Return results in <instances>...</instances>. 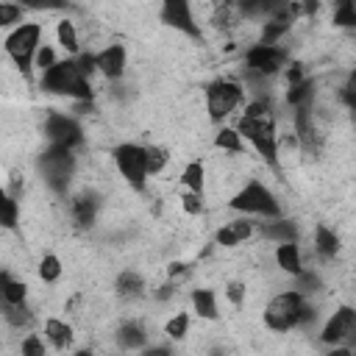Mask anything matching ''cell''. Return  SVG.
<instances>
[{"label": "cell", "mask_w": 356, "mask_h": 356, "mask_svg": "<svg viewBox=\"0 0 356 356\" xmlns=\"http://www.w3.org/2000/svg\"><path fill=\"white\" fill-rule=\"evenodd\" d=\"M206 356H225V353H217V350H214V353H206Z\"/></svg>", "instance_id": "obj_40"}, {"label": "cell", "mask_w": 356, "mask_h": 356, "mask_svg": "<svg viewBox=\"0 0 356 356\" xmlns=\"http://www.w3.org/2000/svg\"><path fill=\"white\" fill-rule=\"evenodd\" d=\"M44 339H47L50 348L67 350V348H72V342H75V331H72V325H70L67 320H61V317H47V320H44Z\"/></svg>", "instance_id": "obj_18"}, {"label": "cell", "mask_w": 356, "mask_h": 356, "mask_svg": "<svg viewBox=\"0 0 356 356\" xmlns=\"http://www.w3.org/2000/svg\"><path fill=\"white\" fill-rule=\"evenodd\" d=\"M245 100V86L234 78H217L206 86V114L211 122H222L231 117Z\"/></svg>", "instance_id": "obj_6"}, {"label": "cell", "mask_w": 356, "mask_h": 356, "mask_svg": "<svg viewBox=\"0 0 356 356\" xmlns=\"http://www.w3.org/2000/svg\"><path fill=\"white\" fill-rule=\"evenodd\" d=\"M253 231H256L253 220H248V217H234V220H228V222H222V225L217 228L214 245H220V248H239V245H245V242L253 236Z\"/></svg>", "instance_id": "obj_14"}, {"label": "cell", "mask_w": 356, "mask_h": 356, "mask_svg": "<svg viewBox=\"0 0 356 356\" xmlns=\"http://www.w3.org/2000/svg\"><path fill=\"white\" fill-rule=\"evenodd\" d=\"M36 273H39V278H42L44 284H56V281L64 275V261H61L56 253H44V256L39 259Z\"/></svg>", "instance_id": "obj_28"}, {"label": "cell", "mask_w": 356, "mask_h": 356, "mask_svg": "<svg viewBox=\"0 0 356 356\" xmlns=\"http://www.w3.org/2000/svg\"><path fill=\"white\" fill-rule=\"evenodd\" d=\"M70 217H72V222L78 225V228H89V225H95L97 222V200H95V195H78V197H72V203H70Z\"/></svg>", "instance_id": "obj_20"}, {"label": "cell", "mask_w": 356, "mask_h": 356, "mask_svg": "<svg viewBox=\"0 0 356 356\" xmlns=\"http://www.w3.org/2000/svg\"><path fill=\"white\" fill-rule=\"evenodd\" d=\"M56 61H58L56 47H53V44H39V50H36V56H33V70L42 75V72L50 70Z\"/></svg>", "instance_id": "obj_32"}, {"label": "cell", "mask_w": 356, "mask_h": 356, "mask_svg": "<svg viewBox=\"0 0 356 356\" xmlns=\"http://www.w3.org/2000/svg\"><path fill=\"white\" fill-rule=\"evenodd\" d=\"M114 292L122 298V300H136L145 295V278L136 273V270H122L117 278H114Z\"/></svg>", "instance_id": "obj_23"}, {"label": "cell", "mask_w": 356, "mask_h": 356, "mask_svg": "<svg viewBox=\"0 0 356 356\" xmlns=\"http://www.w3.org/2000/svg\"><path fill=\"white\" fill-rule=\"evenodd\" d=\"M159 19L161 25L189 36V39H203V28L197 25L195 14H192V3L186 0H167L159 6Z\"/></svg>", "instance_id": "obj_11"}, {"label": "cell", "mask_w": 356, "mask_h": 356, "mask_svg": "<svg viewBox=\"0 0 356 356\" xmlns=\"http://www.w3.org/2000/svg\"><path fill=\"white\" fill-rule=\"evenodd\" d=\"M353 328H356V312H353V306H339V309H334L331 314H328V320L323 323V328H320V342L323 345H342V342H348L350 337H353Z\"/></svg>", "instance_id": "obj_12"}, {"label": "cell", "mask_w": 356, "mask_h": 356, "mask_svg": "<svg viewBox=\"0 0 356 356\" xmlns=\"http://www.w3.org/2000/svg\"><path fill=\"white\" fill-rule=\"evenodd\" d=\"M111 161L125 184H131L136 192H145L147 186V170H145V145L136 142H120L111 147Z\"/></svg>", "instance_id": "obj_8"}, {"label": "cell", "mask_w": 356, "mask_h": 356, "mask_svg": "<svg viewBox=\"0 0 356 356\" xmlns=\"http://www.w3.org/2000/svg\"><path fill=\"white\" fill-rule=\"evenodd\" d=\"M245 298H248V284H245V281H228V284H225V300H228L234 309L245 306Z\"/></svg>", "instance_id": "obj_34"}, {"label": "cell", "mask_w": 356, "mask_h": 356, "mask_svg": "<svg viewBox=\"0 0 356 356\" xmlns=\"http://www.w3.org/2000/svg\"><path fill=\"white\" fill-rule=\"evenodd\" d=\"M228 209L239 211V214L267 217V220H281L284 217V209H281L275 192L267 184H261L259 178H250L242 186H236V192L228 197Z\"/></svg>", "instance_id": "obj_2"}, {"label": "cell", "mask_w": 356, "mask_h": 356, "mask_svg": "<svg viewBox=\"0 0 356 356\" xmlns=\"http://www.w3.org/2000/svg\"><path fill=\"white\" fill-rule=\"evenodd\" d=\"M334 28H356V6L350 0H339L331 14Z\"/></svg>", "instance_id": "obj_29"}, {"label": "cell", "mask_w": 356, "mask_h": 356, "mask_svg": "<svg viewBox=\"0 0 356 356\" xmlns=\"http://www.w3.org/2000/svg\"><path fill=\"white\" fill-rule=\"evenodd\" d=\"M147 342V328H145V323H139V320H125V323H120L117 325V331H114V345L120 348V350H139L142 345Z\"/></svg>", "instance_id": "obj_15"}, {"label": "cell", "mask_w": 356, "mask_h": 356, "mask_svg": "<svg viewBox=\"0 0 356 356\" xmlns=\"http://www.w3.org/2000/svg\"><path fill=\"white\" fill-rule=\"evenodd\" d=\"M178 206L184 209V214L197 217V214L203 211V206H206V203H203V195H197V192H186V189H184V192L178 195Z\"/></svg>", "instance_id": "obj_33"}, {"label": "cell", "mask_w": 356, "mask_h": 356, "mask_svg": "<svg viewBox=\"0 0 356 356\" xmlns=\"http://www.w3.org/2000/svg\"><path fill=\"white\" fill-rule=\"evenodd\" d=\"M56 44L64 50V58H75L81 53V31H78L75 19H70V17L56 19Z\"/></svg>", "instance_id": "obj_17"}, {"label": "cell", "mask_w": 356, "mask_h": 356, "mask_svg": "<svg viewBox=\"0 0 356 356\" xmlns=\"http://www.w3.org/2000/svg\"><path fill=\"white\" fill-rule=\"evenodd\" d=\"M273 259H275V267L286 275H300L306 267H303V253H300V245L298 242H281L275 250H273Z\"/></svg>", "instance_id": "obj_16"}, {"label": "cell", "mask_w": 356, "mask_h": 356, "mask_svg": "<svg viewBox=\"0 0 356 356\" xmlns=\"http://www.w3.org/2000/svg\"><path fill=\"white\" fill-rule=\"evenodd\" d=\"M289 50L286 47H270V44H253L245 50V72L256 78H273L286 67Z\"/></svg>", "instance_id": "obj_9"}, {"label": "cell", "mask_w": 356, "mask_h": 356, "mask_svg": "<svg viewBox=\"0 0 356 356\" xmlns=\"http://www.w3.org/2000/svg\"><path fill=\"white\" fill-rule=\"evenodd\" d=\"M214 147H217V150H225V153H231V156H242V153H245V142H242V136L236 134L234 125H222V128L214 134Z\"/></svg>", "instance_id": "obj_26"}, {"label": "cell", "mask_w": 356, "mask_h": 356, "mask_svg": "<svg viewBox=\"0 0 356 356\" xmlns=\"http://www.w3.org/2000/svg\"><path fill=\"white\" fill-rule=\"evenodd\" d=\"M95 70L106 81H120L125 75V70H128V50H125V44L108 42L106 47H100L95 53Z\"/></svg>", "instance_id": "obj_13"}, {"label": "cell", "mask_w": 356, "mask_h": 356, "mask_svg": "<svg viewBox=\"0 0 356 356\" xmlns=\"http://www.w3.org/2000/svg\"><path fill=\"white\" fill-rule=\"evenodd\" d=\"M325 356H353V350H350L348 345H334V348H331Z\"/></svg>", "instance_id": "obj_37"}, {"label": "cell", "mask_w": 356, "mask_h": 356, "mask_svg": "<svg viewBox=\"0 0 356 356\" xmlns=\"http://www.w3.org/2000/svg\"><path fill=\"white\" fill-rule=\"evenodd\" d=\"M19 353L22 356H47V348L42 342L39 334H28L22 342H19Z\"/></svg>", "instance_id": "obj_35"}, {"label": "cell", "mask_w": 356, "mask_h": 356, "mask_svg": "<svg viewBox=\"0 0 356 356\" xmlns=\"http://www.w3.org/2000/svg\"><path fill=\"white\" fill-rule=\"evenodd\" d=\"M25 17V8L17 3H0V28H17Z\"/></svg>", "instance_id": "obj_31"}, {"label": "cell", "mask_w": 356, "mask_h": 356, "mask_svg": "<svg viewBox=\"0 0 356 356\" xmlns=\"http://www.w3.org/2000/svg\"><path fill=\"white\" fill-rule=\"evenodd\" d=\"M189 303H192V312H195L200 320H217V317H220L217 292L209 289V286H197V289H192Z\"/></svg>", "instance_id": "obj_21"}, {"label": "cell", "mask_w": 356, "mask_h": 356, "mask_svg": "<svg viewBox=\"0 0 356 356\" xmlns=\"http://www.w3.org/2000/svg\"><path fill=\"white\" fill-rule=\"evenodd\" d=\"M42 33H44V25L39 19H25L17 28H11L8 36L3 39L6 56L11 58V64L22 75H31L33 72V56H36V50L42 44Z\"/></svg>", "instance_id": "obj_3"}, {"label": "cell", "mask_w": 356, "mask_h": 356, "mask_svg": "<svg viewBox=\"0 0 356 356\" xmlns=\"http://www.w3.org/2000/svg\"><path fill=\"white\" fill-rule=\"evenodd\" d=\"M170 161H172L170 147H164V145H145V170H147V178L161 175Z\"/></svg>", "instance_id": "obj_25"}, {"label": "cell", "mask_w": 356, "mask_h": 356, "mask_svg": "<svg viewBox=\"0 0 356 356\" xmlns=\"http://www.w3.org/2000/svg\"><path fill=\"white\" fill-rule=\"evenodd\" d=\"M75 356H95V350H89V348H81V350H75Z\"/></svg>", "instance_id": "obj_38"}, {"label": "cell", "mask_w": 356, "mask_h": 356, "mask_svg": "<svg viewBox=\"0 0 356 356\" xmlns=\"http://www.w3.org/2000/svg\"><path fill=\"white\" fill-rule=\"evenodd\" d=\"M0 300L6 306H25L28 300V284L19 278H11L6 270L0 273Z\"/></svg>", "instance_id": "obj_24"}, {"label": "cell", "mask_w": 356, "mask_h": 356, "mask_svg": "<svg viewBox=\"0 0 356 356\" xmlns=\"http://www.w3.org/2000/svg\"><path fill=\"white\" fill-rule=\"evenodd\" d=\"M261 234H264L267 239H273L275 245H281V242H298V225L289 222V220H273V222H264Z\"/></svg>", "instance_id": "obj_27"}, {"label": "cell", "mask_w": 356, "mask_h": 356, "mask_svg": "<svg viewBox=\"0 0 356 356\" xmlns=\"http://www.w3.org/2000/svg\"><path fill=\"white\" fill-rule=\"evenodd\" d=\"M139 356H172V353H170V348H164V345H156V348H147V350H142Z\"/></svg>", "instance_id": "obj_36"}, {"label": "cell", "mask_w": 356, "mask_h": 356, "mask_svg": "<svg viewBox=\"0 0 356 356\" xmlns=\"http://www.w3.org/2000/svg\"><path fill=\"white\" fill-rule=\"evenodd\" d=\"M0 136H3V128H0Z\"/></svg>", "instance_id": "obj_41"}, {"label": "cell", "mask_w": 356, "mask_h": 356, "mask_svg": "<svg viewBox=\"0 0 356 356\" xmlns=\"http://www.w3.org/2000/svg\"><path fill=\"white\" fill-rule=\"evenodd\" d=\"M339 250H342V239H339V234L334 231V228H328V225H317L314 228V253L320 256V259H325V261H334L337 256H339Z\"/></svg>", "instance_id": "obj_19"}, {"label": "cell", "mask_w": 356, "mask_h": 356, "mask_svg": "<svg viewBox=\"0 0 356 356\" xmlns=\"http://www.w3.org/2000/svg\"><path fill=\"white\" fill-rule=\"evenodd\" d=\"M39 86L44 95H56V97H70L75 103H89L95 89L92 81L78 70L75 58H58L50 70H44L39 75Z\"/></svg>", "instance_id": "obj_1"}, {"label": "cell", "mask_w": 356, "mask_h": 356, "mask_svg": "<svg viewBox=\"0 0 356 356\" xmlns=\"http://www.w3.org/2000/svg\"><path fill=\"white\" fill-rule=\"evenodd\" d=\"M44 139L56 147H67V150H75L81 142H83V128L78 125V120L72 114H61V111H50L44 117Z\"/></svg>", "instance_id": "obj_10"}, {"label": "cell", "mask_w": 356, "mask_h": 356, "mask_svg": "<svg viewBox=\"0 0 356 356\" xmlns=\"http://www.w3.org/2000/svg\"><path fill=\"white\" fill-rule=\"evenodd\" d=\"M181 186L186 189V192H197V195H206V186H209V170H206V164L200 161V159H195V161H189L184 170H181Z\"/></svg>", "instance_id": "obj_22"}, {"label": "cell", "mask_w": 356, "mask_h": 356, "mask_svg": "<svg viewBox=\"0 0 356 356\" xmlns=\"http://www.w3.org/2000/svg\"><path fill=\"white\" fill-rule=\"evenodd\" d=\"M6 200H8V192H6V186H3V184H0V206H3V203H6Z\"/></svg>", "instance_id": "obj_39"}, {"label": "cell", "mask_w": 356, "mask_h": 356, "mask_svg": "<svg viewBox=\"0 0 356 356\" xmlns=\"http://www.w3.org/2000/svg\"><path fill=\"white\" fill-rule=\"evenodd\" d=\"M39 172H42V181H44L53 192L64 195V192L70 189L72 178H75V156H72V150L50 145V147L39 156Z\"/></svg>", "instance_id": "obj_7"}, {"label": "cell", "mask_w": 356, "mask_h": 356, "mask_svg": "<svg viewBox=\"0 0 356 356\" xmlns=\"http://www.w3.org/2000/svg\"><path fill=\"white\" fill-rule=\"evenodd\" d=\"M189 323H192V320H189L186 312H175V314L164 323V334H167L170 339H178V342H181V339L189 337Z\"/></svg>", "instance_id": "obj_30"}, {"label": "cell", "mask_w": 356, "mask_h": 356, "mask_svg": "<svg viewBox=\"0 0 356 356\" xmlns=\"http://www.w3.org/2000/svg\"><path fill=\"white\" fill-rule=\"evenodd\" d=\"M234 128L242 136V142H250V147L256 150V156L267 167H275V139H278V120H275V114H264V117H245V114H239Z\"/></svg>", "instance_id": "obj_4"}, {"label": "cell", "mask_w": 356, "mask_h": 356, "mask_svg": "<svg viewBox=\"0 0 356 356\" xmlns=\"http://www.w3.org/2000/svg\"><path fill=\"white\" fill-rule=\"evenodd\" d=\"M303 306H306V298L295 289H284L278 295H273L264 306V325L275 334H286L292 328H298L300 323V314H303Z\"/></svg>", "instance_id": "obj_5"}]
</instances>
